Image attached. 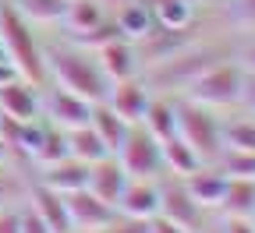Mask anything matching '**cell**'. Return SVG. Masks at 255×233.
<instances>
[{
  "label": "cell",
  "instance_id": "obj_45",
  "mask_svg": "<svg viewBox=\"0 0 255 233\" xmlns=\"http://www.w3.org/2000/svg\"><path fill=\"white\" fill-rule=\"evenodd\" d=\"M252 117H255V113H252Z\"/></svg>",
  "mask_w": 255,
  "mask_h": 233
},
{
  "label": "cell",
  "instance_id": "obj_34",
  "mask_svg": "<svg viewBox=\"0 0 255 233\" xmlns=\"http://www.w3.org/2000/svg\"><path fill=\"white\" fill-rule=\"evenodd\" d=\"M216 233H255V223L252 219H238V216H223Z\"/></svg>",
  "mask_w": 255,
  "mask_h": 233
},
{
  "label": "cell",
  "instance_id": "obj_17",
  "mask_svg": "<svg viewBox=\"0 0 255 233\" xmlns=\"http://www.w3.org/2000/svg\"><path fill=\"white\" fill-rule=\"evenodd\" d=\"M114 21H117V28H121V36L131 39V43H142L149 32L156 28V18H152L149 0H128V4H117Z\"/></svg>",
  "mask_w": 255,
  "mask_h": 233
},
{
  "label": "cell",
  "instance_id": "obj_14",
  "mask_svg": "<svg viewBox=\"0 0 255 233\" xmlns=\"http://www.w3.org/2000/svg\"><path fill=\"white\" fill-rule=\"evenodd\" d=\"M124 184H128V173H124V166L117 162V155H103V159L89 162V180H85V187L100 198V202H107V205L117 209V198H121Z\"/></svg>",
  "mask_w": 255,
  "mask_h": 233
},
{
  "label": "cell",
  "instance_id": "obj_38",
  "mask_svg": "<svg viewBox=\"0 0 255 233\" xmlns=\"http://www.w3.org/2000/svg\"><path fill=\"white\" fill-rule=\"evenodd\" d=\"M238 64H241V68H248V71H255V46H245V50L238 53Z\"/></svg>",
  "mask_w": 255,
  "mask_h": 233
},
{
  "label": "cell",
  "instance_id": "obj_13",
  "mask_svg": "<svg viewBox=\"0 0 255 233\" xmlns=\"http://www.w3.org/2000/svg\"><path fill=\"white\" fill-rule=\"evenodd\" d=\"M159 212V187L156 180H142V177H128L121 198H117V216L128 219H152Z\"/></svg>",
  "mask_w": 255,
  "mask_h": 233
},
{
  "label": "cell",
  "instance_id": "obj_19",
  "mask_svg": "<svg viewBox=\"0 0 255 233\" xmlns=\"http://www.w3.org/2000/svg\"><path fill=\"white\" fill-rule=\"evenodd\" d=\"M142 127L149 131L156 142L177 135V106H174V99H170L167 92H156V95L149 99L145 117H142Z\"/></svg>",
  "mask_w": 255,
  "mask_h": 233
},
{
  "label": "cell",
  "instance_id": "obj_21",
  "mask_svg": "<svg viewBox=\"0 0 255 233\" xmlns=\"http://www.w3.org/2000/svg\"><path fill=\"white\" fill-rule=\"evenodd\" d=\"M156 28H195L199 7L195 0H149Z\"/></svg>",
  "mask_w": 255,
  "mask_h": 233
},
{
  "label": "cell",
  "instance_id": "obj_12",
  "mask_svg": "<svg viewBox=\"0 0 255 233\" xmlns=\"http://www.w3.org/2000/svg\"><path fill=\"white\" fill-rule=\"evenodd\" d=\"M96 64L100 71L107 75V81H124V78H135L142 75V60H138V46L131 39H114L107 46L96 50Z\"/></svg>",
  "mask_w": 255,
  "mask_h": 233
},
{
  "label": "cell",
  "instance_id": "obj_25",
  "mask_svg": "<svg viewBox=\"0 0 255 233\" xmlns=\"http://www.w3.org/2000/svg\"><path fill=\"white\" fill-rule=\"evenodd\" d=\"M64 142H68V155H75L82 162H96V159L110 155V149L103 145V138L92 131V124L75 127V131H64Z\"/></svg>",
  "mask_w": 255,
  "mask_h": 233
},
{
  "label": "cell",
  "instance_id": "obj_39",
  "mask_svg": "<svg viewBox=\"0 0 255 233\" xmlns=\"http://www.w3.org/2000/svg\"><path fill=\"white\" fill-rule=\"evenodd\" d=\"M11 78H18V71L11 68V60H0V85L11 81Z\"/></svg>",
  "mask_w": 255,
  "mask_h": 233
},
{
  "label": "cell",
  "instance_id": "obj_16",
  "mask_svg": "<svg viewBox=\"0 0 255 233\" xmlns=\"http://www.w3.org/2000/svg\"><path fill=\"white\" fill-rule=\"evenodd\" d=\"M25 198H28V205L39 212V219H43L53 233H75V230H71L68 205H64V194H60V191H50V187L36 184V187H28Z\"/></svg>",
  "mask_w": 255,
  "mask_h": 233
},
{
  "label": "cell",
  "instance_id": "obj_36",
  "mask_svg": "<svg viewBox=\"0 0 255 233\" xmlns=\"http://www.w3.org/2000/svg\"><path fill=\"white\" fill-rule=\"evenodd\" d=\"M0 233H21L18 230V205H0Z\"/></svg>",
  "mask_w": 255,
  "mask_h": 233
},
{
  "label": "cell",
  "instance_id": "obj_37",
  "mask_svg": "<svg viewBox=\"0 0 255 233\" xmlns=\"http://www.w3.org/2000/svg\"><path fill=\"white\" fill-rule=\"evenodd\" d=\"M149 233H188V230H181L177 223H170L167 216H159V212H156V216L149 219Z\"/></svg>",
  "mask_w": 255,
  "mask_h": 233
},
{
  "label": "cell",
  "instance_id": "obj_2",
  "mask_svg": "<svg viewBox=\"0 0 255 233\" xmlns=\"http://www.w3.org/2000/svg\"><path fill=\"white\" fill-rule=\"evenodd\" d=\"M174 106H177V138L199 155L202 166H213L223 155V124H220V117L209 106L188 99V95H177Z\"/></svg>",
  "mask_w": 255,
  "mask_h": 233
},
{
  "label": "cell",
  "instance_id": "obj_22",
  "mask_svg": "<svg viewBox=\"0 0 255 233\" xmlns=\"http://www.w3.org/2000/svg\"><path fill=\"white\" fill-rule=\"evenodd\" d=\"M89 124H92L96 135L103 138V145L110 149V155L121 149V142H124V135H128V127H131L124 117H117L107 103H96V106H92V120H89Z\"/></svg>",
  "mask_w": 255,
  "mask_h": 233
},
{
  "label": "cell",
  "instance_id": "obj_18",
  "mask_svg": "<svg viewBox=\"0 0 255 233\" xmlns=\"http://www.w3.org/2000/svg\"><path fill=\"white\" fill-rule=\"evenodd\" d=\"M188 194L195 198L202 209H220V198H223V187H227V177H223L216 166H199L195 173L181 177Z\"/></svg>",
  "mask_w": 255,
  "mask_h": 233
},
{
  "label": "cell",
  "instance_id": "obj_6",
  "mask_svg": "<svg viewBox=\"0 0 255 233\" xmlns=\"http://www.w3.org/2000/svg\"><path fill=\"white\" fill-rule=\"evenodd\" d=\"M117 162L124 166L128 177H142V180H156L163 177V155H159V142L149 135L142 124H131L128 135L121 142V149L114 152Z\"/></svg>",
  "mask_w": 255,
  "mask_h": 233
},
{
  "label": "cell",
  "instance_id": "obj_4",
  "mask_svg": "<svg viewBox=\"0 0 255 233\" xmlns=\"http://www.w3.org/2000/svg\"><path fill=\"white\" fill-rule=\"evenodd\" d=\"M0 46H4L11 68L28 78L32 85H46V60H43V46L36 43V32L32 25L7 4L4 18H0Z\"/></svg>",
  "mask_w": 255,
  "mask_h": 233
},
{
  "label": "cell",
  "instance_id": "obj_8",
  "mask_svg": "<svg viewBox=\"0 0 255 233\" xmlns=\"http://www.w3.org/2000/svg\"><path fill=\"white\" fill-rule=\"evenodd\" d=\"M92 106L89 99L60 88V85H43V120L60 127V131H75V127H85L92 120Z\"/></svg>",
  "mask_w": 255,
  "mask_h": 233
},
{
  "label": "cell",
  "instance_id": "obj_9",
  "mask_svg": "<svg viewBox=\"0 0 255 233\" xmlns=\"http://www.w3.org/2000/svg\"><path fill=\"white\" fill-rule=\"evenodd\" d=\"M64 205H68V216H71V230L75 233H103L117 219V209L107 205V202H100L89 187L64 194Z\"/></svg>",
  "mask_w": 255,
  "mask_h": 233
},
{
  "label": "cell",
  "instance_id": "obj_26",
  "mask_svg": "<svg viewBox=\"0 0 255 233\" xmlns=\"http://www.w3.org/2000/svg\"><path fill=\"white\" fill-rule=\"evenodd\" d=\"M28 25H60L68 0H7Z\"/></svg>",
  "mask_w": 255,
  "mask_h": 233
},
{
  "label": "cell",
  "instance_id": "obj_30",
  "mask_svg": "<svg viewBox=\"0 0 255 233\" xmlns=\"http://www.w3.org/2000/svg\"><path fill=\"white\" fill-rule=\"evenodd\" d=\"M68 155V142H64V131L60 127H53V124H46V135H43V142H39V149H36V159L39 166H50V162H57V159H64Z\"/></svg>",
  "mask_w": 255,
  "mask_h": 233
},
{
  "label": "cell",
  "instance_id": "obj_43",
  "mask_svg": "<svg viewBox=\"0 0 255 233\" xmlns=\"http://www.w3.org/2000/svg\"><path fill=\"white\" fill-rule=\"evenodd\" d=\"M209 233H216V230H209Z\"/></svg>",
  "mask_w": 255,
  "mask_h": 233
},
{
  "label": "cell",
  "instance_id": "obj_35",
  "mask_svg": "<svg viewBox=\"0 0 255 233\" xmlns=\"http://www.w3.org/2000/svg\"><path fill=\"white\" fill-rule=\"evenodd\" d=\"M234 21L255 28V0H234Z\"/></svg>",
  "mask_w": 255,
  "mask_h": 233
},
{
  "label": "cell",
  "instance_id": "obj_23",
  "mask_svg": "<svg viewBox=\"0 0 255 233\" xmlns=\"http://www.w3.org/2000/svg\"><path fill=\"white\" fill-rule=\"evenodd\" d=\"M159 155H163V173H174V177H188V173H195L199 170V155L191 152L177 135H170V138H163L159 142Z\"/></svg>",
  "mask_w": 255,
  "mask_h": 233
},
{
  "label": "cell",
  "instance_id": "obj_33",
  "mask_svg": "<svg viewBox=\"0 0 255 233\" xmlns=\"http://www.w3.org/2000/svg\"><path fill=\"white\" fill-rule=\"evenodd\" d=\"M245 75H241V110H248V113H255V71H248V68H241Z\"/></svg>",
  "mask_w": 255,
  "mask_h": 233
},
{
  "label": "cell",
  "instance_id": "obj_20",
  "mask_svg": "<svg viewBox=\"0 0 255 233\" xmlns=\"http://www.w3.org/2000/svg\"><path fill=\"white\" fill-rule=\"evenodd\" d=\"M220 212L238 216V219H252L255 216V180L227 177V187H223V198H220Z\"/></svg>",
  "mask_w": 255,
  "mask_h": 233
},
{
  "label": "cell",
  "instance_id": "obj_31",
  "mask_svg": "<svg viewBox=\"0 0 255 233\" xmlns=\"http://www.w3.org/2000/svg\"><path fill=\"white\" fill-rule=\"evenodd\" d=\"M25 194H28V187L14 173H7V166H0V205H18Z\"/></svg>",
  "mask_w": 255,
  "mask_h": 233
},
{
  "label": "cell",
  "instance_id": "obj_32",
  "mask_svg": "<svg viewBox=\"0 0 255 233\" xmlns=\"http://www.w3.org/2000/svg\"><path fill=\"white\" fill-rule=\"evenodd\" d=\"M18 230H21V233H53V230L39 219V212L32 209V205H18Z\"/></svg>",
  "mask_w": 255,
  "mask_h": 233
},
{
  "label": "cell",
  "instance_id": "obj_40",
  "mask_svg": "<svg viewBox=\"0 0 255 233\" xmlns=\"http://www.w3.org/2000/svg\"><path fill=\"white\" fill-rule=\"evenodd\" d=\"M7 159H11V149L4 145V138H0V166H7Z\"/></svg>",
  "mask_w": 255,
  "mask_h": 233
},
{
  "label": "cell",
  "instance_id": "obj_15",
  "mask_svg": "<svg viewBox=\"0 0 255 233\" xmlns=\"http://www.w3.org/2000/svg\"><path fill=\"white\" fill-rule=\"evenodd\" d=\"M85 180H89V162H82L75 155H64V159L43 166V173H39V184L50 187V191H60V194L82 191Z\"/></svg>",
  "mask_w": 255,
  "mask_h": 233
},
{
  "label": "cell",
  "instance_id": "obj_7",
  "mask_svg": "<svg viewBox=\"0 0 255 233\" xmlns=\"http://www.w3.org/2000/svg\"><path fill=\"white\" fill-rule=\"evenodd\" d=\"M156 187H159V216H167L170 223H177L181 230L188 233H199L202 223H206V209L188 194L184 180L167 173V177H156Z\"/></svg>",
  "mask_w": 255,
  "mask_h": 233
},
{
  "label": "cell",
  "instance_id": "obj_42",
  "mask_svg": "<svg viewBox=\"0 0 255 233\" xmlns=\"http://www.w3.org/2000/svg\"><path fill=\"white\" fill-rule=\"evenodd\" d=\"M114 4H128V0H114Z\"/></svg>",
  "mask_w": 255,
  "mask_h": 233
},
{
  "label": "cell",
  "instance_id": "obj_27",
  "mask_svg": "<svg viewBox=\"0 0 255 233\" xmlns=\"http://www.w3.org/2000/svg\"><path fill=\"white\" fill-rule=\"evenodd\" d=\"M223 177H248L255 180V152H241V149H223V155L213 162Z\"/></svg>",
  "mask_w": 255,
  "mask_h": 233
},
{
  "label": "cell",
  "instance_id": "obj_44",
  "mask_svg": "<svg viewBox=\"0 0 255 233\" xmlns=\"http://www.w3.org/2000/svg\"><path fill=\"white\" fill-rule=\"evenodd\" d=\"M252 223H255V216H252Z\"/></svg>",
  "mask_w": 255,
  "mask_h": 233
},
{
  "label": "cell",
  "instance_id": "obj_3",
  "mask_svg": "<svg viewBox=\"0 0 255 233\" xmlns=\"http://www.w3.org/2000/svg\"><path fill=\"white\" fill-rule=\"evenodd\" d=\"M223 57H231L227 50H220V46H199V43H191L188 50L167 57V60H159V64H149L145 68V85L152 92H170V88H188L191 81H195L206 68H213L216 60Z\"/></svg>",
  "mask_w": 255,
  "mask_h": 233
},
{
  "label": "cell",
  "instance_id": "obj_5",
  "mask_svg": "<svg viewBox=\"0 0 255 233\" xmlns=\"http://www.w3.org/2000/svg\"><path fill=\"white\" fill-rule=\"evenodd\" d=\"M241 75H245L241 64L231 60V57H223V60L213 64V68H206L181 95L195 99V103H202V106H209V110L238 106V103H241Z\"/></svg>",
  "mask_w": 255,
  "mask_h": 233
},
{
  "label": "cell",
  "instance_id": "obj_28",
  "mask_svg": "<svg viewBox=\"0 0 255 233\" xmlns=\"http://www.w3.org/2000/svg\"><path fill=\"white\" fill-rule=\"evenodd\" d=\"M71 39H75V46L96 53L100 46H107V43H114V39H124V36H121V28H117L114 18H103L100 25H92L89 32H82V36H71Z\"/></svg>",
  "mask_w": 255,
  "mask_h": 233
},
{
  "label": "cell",
  "instance_id": "obj_1",
  "mask_svg": "<svg viewBox=\"0 0 255 233\" xmlns=\"http://www.w3.org/2000/svg\"><path fill=\"white\" fill-rule=\"evenodd\" d=\"M43 60H46V81L68 88L89 103H103L107 92H110V81L107 75L100 71L96 64V53L82 50V46H50L43 50Z\"/></svg>",
  "mask_w": 255,
  "mask_h": 233
},
{
  "label": "cell",
  "instance_id": "obj_11",
  "mask_svg": "<svg viewBox=\"0 0 255 233\" xmlns=\"http://www.w3.org/2000/svg\"><path fill=\"white\" fill-rule=\"evenodd\" d=\"M149 99H152V88L145 85V78H138V75H135V78L114 81L103 103H107V106H110L117 117H124L128 124H142V117H145V106H149Z\"/></svg>",
  "mask_w": 255,
  "mask_h": 233
},
{
  "label": "cell",
  "instance_id": "obj_24",
  "mask_svg": "<svg viewBox=\"0 0 255 233\" xmlns=\"http://www.w3.org/2000/svg\"><path fill=\"white\" fill-rule=\"evenodd\" d=\"M107 18L103 11V0H68V7H64V28L71 32V36H82V32H89L92 25H100Z\"/></svg>",
  "mask_w": 255,
  "mask_h": 233
},
{
  "label": "cell",
  "instance_id": "obj_29",
  "mask_svg": "<svg viewBox=\"0 0 255 233\" xmlns=\"http://www.w3.org/2000/svg\"><path fill=\"white\" fill-rule=\"evenodd\" d=\"M223 149L255 152V120L238 117V120H231V124H223Z\"/></svg>",
  "mask_w": 255,
  "mask_h": 233
},
{
  "label": "cell",
  "instance_id": "obj_10",
  "mask_svg": "<svg viewBox=\"0 0 255 233\" xmlns=\"http://www.w3.org/2000/svg\"><path fill=\"white\" fill-rule=\"evenodd\" d=\"M0 117H11V120L43 117V85H32L21 75L4 81L0 85Z\"/></svg>",
  "mask_w": 255,
  "mask_h": 233
},
{
  "label": "cell",
  "instance_id": "obj_41",
  "mask_svg": "<svg viewBox=\"0 0 255 233\" xmlns=\"http://www.w3.org/2000/svg\"><path fill=\"white\" fill-rule=\"evenodd\" d=\"M4 11H7V0H0V18H4Z\"/></svg>",
  "mask_w": 255,
  "mask_h": 233
}]
</instances>
